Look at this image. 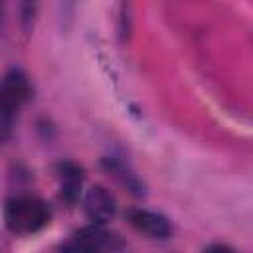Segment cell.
Wrapping results in <instances>:
<instances>
[{"mask_svg":"<svg viewBox=\"0 0 253 253\" xmlns=\"http://www.w3.org/2000/svg\"><path fill=\"white\" fill-rule=\"evenodd\" d=\"M4 221L12 233L30 235L40 231L49 221V208L34 196H18L8 200L4 208Z\"/></svg>","mask_w":253,"mask_h":253,"instance_id":"cell-1","label":"cell"},{"mask_svg":"<svg viewBox=\"0 0 253 253\" xmlns=\"http://www.w3.org/2000/svg\"><path fill=\"white\" fill-rule=\"evenodd\" d=\"M30 97V81L24 71L10 69L0 79V125L10 128L16 113Z\"/></svg>","mask_w":253,"mask_h":253,"instance_id":"cell-2","label":"cell"},{"mask_svg":"<svg viewBox=\"0 0 253 253\" xmlns=\"http://www.w3.org/2000/svg\"><path fill=\"white\" fill-rule=\"evenodd\" d=\"M75 241L91 253H119L123 249V239L99 223L81 227L75 233Z\"/></svg>","mask_w":253,"mask_h":253,"instance_id":"cell-3","label":"cell"},{"mask_svg":"<svg viewBox=\"0 0 253 253\" xmlns=\"http://www.w3.org/2000/svg\"><path fill=\"white\" fill-rule=\"evenodd\" d=\"M85 211L91 221L95 223H107L117 213V202L113 194L103 186H93L85 194Z\"/></svg>","mask_w":253,"mask_h":253,"instance_id":"cell-4","label":"cell"},{"mask_svg":"<svg viewBox=\"0 0 253 253\" xmlns=\"http://www.w3.org/2000/svg\"><path fill=\"white\" fill-rule=\"evenodd\" d=\"M128 219L132 223L134 229H138L140 233L152 237V239H166L172 231L170 221L156 211H148V210H132L128 213Z\"/></svg>","mask_w":253,"mask_h":253,"instance_id":"cell-5","label":"cell"},{"mask_svg":"<svg viewBox=\"0 0 253 253\" xmlns=\"http://www.w3.org/2000/svg\"><path fill=\"white\" fill-rule=\"evenodd\" d=\"M59 184H61V198L69 204H75L83 184V170L73 162L59 164Z\"/></svg>","mask_w":253,"mask_h":253,"instance_id":"cell-6","label":"cell"},{"mask_svg":"<svg viewBox=\"0 0 253 253\" xmlns=\"http://www.w3.org/2000/svg\"><path fill=\"white\" fill-rule=\"evenodd\" d=\"M105 168L115 176V178H119L121 182H123V186H126V190H130L132 194H136V196H142L144 194V186L140 184V180L125 166V164H121L119 160H115V158H105Z\"/></svg>","mask_w":253,"mask_h":253,"instance_id":"cell-7","label":"cell"},{"mask_svg":"<svg viewBox=\"0 0 253 253\" xmlns=\"http://www.w3.org/2000/svg\"><path fill=\"white\" fill-rule=\"evenodd\" d=\"M57 253H91V251H87L83 245H79V243L73 239V241H69V243L61 245V247L57 249Z\"/></svg>","mask_w":253,"mask_h":253,"instance_id":"cell-8","label":"cell"},{"mask_svg":"<svg viewBox=\"0 0 253 253\" xmlns=\"http://www.w3.org/2000/svg\"><path fill=\"white\" fill-rule=\"evenodd\" d=\"M204 253H233V249L227 247V245H219V243H217V245H210Z\"/></svg>","mask_w":253,"mask_h":253,"instance_id":"cell-9","label":"cell"}]
</instances>
